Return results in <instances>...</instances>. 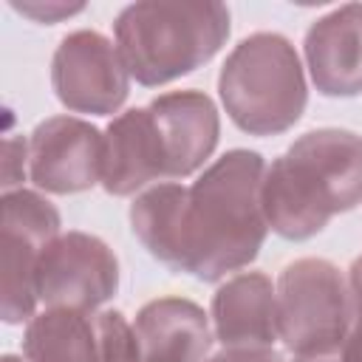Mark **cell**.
Returning <instances> with one entry per match:
<instances>
[{
  "label": "cell",
  "mask_w": 362,
  "mask_h": 362,
  "mask_svg": "<svg viewBox=\"0 0 362 362\" xmlns=\"http://www.w3.org/2000/svg\"><path fill=\"white\" fill-rule=\"evenodd\" d=\"M204 362H286L277 348H221Z\"/></svg>",
  "instance_id": "ac0fdd59"
},
{
  "label": "cell",
  "mask_w": 362,
  "mask_h": 362,
  "mask_svg": "<svg viewBox=\"0 0 362 362\" xmlns=\"http://www.w3.org/2000/svg\"><path fill=\"white\" fill-rule=\"evenodd\" d=\"M139 362H204L215 342L209 314L189 297H156L133 320Z\"/></svg>",
  "instance_id": "9a60e30c"
},
{
  "label": "cell",
  "mask_w": 362,
  "mask_h": 362,
  "mask_svg": "<svg viewBox=\"0 0 362 362\" xmlns=\"http://www.w3.org/2000/svg\"><path fill=\"white\" fill-rule=\"evenodd\" d=\"M263 175L266 158L257 150H226L192 184L161 181L139 192L127 212L130 229L170 272L201 283L226 280L266 243Z\"/></svg>",
  "instance_id": "6da1fadb"
},
{
  "label": "cell",
  "mask_w": 362,
  "mask_h": 362,
  "mask_svg": "<svg viewBox=\"0 0 362 362\" xmlns=\"http://www.w3.org/2000/svg\"><path fill=\"white\" fill-rule=\"evenodd\" d=\"M209 322L221 348H274L277 331V291L263 272H238L212 294Z\"/></svg>",
  "instance_id": "5bb4252c"
},
{
  "label": "cell",
  "mask_w": 362,
  "mask_h": 362,
  "mask_svg": "<svg viewBox=\"0 0 362 362\" xmlns=\"http://www.w3.org/2000/svg\"><path fill=\"white\" fill-rule=\"evenodd\" d=\"M348 283H351V291H354V303H356V311L362 308V255L354 257L351 269H348Z\"/></svg>",
  "instance_id": "ffe728a7"
},
{
  "label": "cell",
  "mask_w": 362,
  "mask_h": 362,
  "mask_svg": "<svg viewBox=\"0 0 362 362\" xmlns=\"http://www.w3.org/2000/svg\"><path fill=\"white\" fill-rule=\"evenodd\" d=\"M291 362H342L337 351L331 354H308V356H291Z\"/></svg>",
  "instance_id": "44dd1931"
},
{
  "label": "cell",
  "mask_w": 362,
  "mask_h": 362,
  "mask_svg": "<svg viewBox=\"0 0 362 362\" xmlns=\"http://www.w3.org/2000/svg\"><path fill=\"white\" fill-rule=\"evenodd\" d=\"M3 209V322L23 325L37 314L34 274L45 246L62 235L59 209L40 189H11L0 198Z\"/></svg>",
  "instance_id": "52a82bcc"
},
{
  "label": "cell",
  "mask_w": 362,
  "mask_h": 362,
  "mask_svg": "<svg viewBox=\"0 0 362 362\" xmlns=\"http://www.w3.org/2000/svg\"><path fill=\"white\" fill-rule=\"evenodd\" d=\"M266 226L286 240L320 235L334 215L362 204V136L317 127L266 164L260 189Z\"/></svg>",
  "instance_id": "7a4b0ae2"
},
{
  "label": "cell",
  "mask_w": 362,
  "mask_h": 362,
  "mask_svg": "<svg viewBox=\"0 0 362 362\" xmlns=\"http://www.w3.org/2000/svg\"><path fill=\"white\" fill-rule=\"evenodd\" d=\"M147 110L161 139L167 181H178L204 170L221 139V116L215 102L204 90L187 88L158 93L147 102Z\"/></svg>",
  "instance_id": "8fae6325"
},
{
  "label": "cell",
  "mask_w": 362,
  "mask_h": 362,
  "mask_svg": "<svg viewBox=\"0 0 362 362\" xmlns=\"http://www.w3.org/2000/svg\"><path fill=\"white\" fill-rule=\"evenodd\" d=\"M0 362H25V359H20V356H14V354H6Z\"/></svg>",
  "instance_id": "7402d4cb"
},
{
  "label": "cell",
  "mask_w": 362,
  "mask_h": 362,
  "mask_svg": "<svg viewBox=\"0 0 362 362\" xmlns=\"http://www.w3.org/2000/svg\"><path fill=\"white\" fill-rule=\"evenodd\" d=\"M28 178V139L6 136L3 141V192L23 189Z\"/></svg>",
  "instance_id": "e0dca14e"
},
{
  "label": "cell",
  "mask_w": 362,
  "mask_h": 362,
  "mask_svg": "<svg viewBox=\"0 0 362 362\" xmlns=\"http://www.w3.org/2000/svg\"><path fill=\"white\" fill-rule=\"evenodd\" d=\"M34 288L42 308L99 311L119 291V260L102 238L68 229L40 255Z\"/></svg>",
  "instance_id": "ba28073f"
},
{
  "label": "cell",
  "mask_w": 362,
  "mask_h": 362,
  "mask_svg": "<svg viewBox=\"0 0 362 362\" xmlns=\"http://www.w3.org/2000/svg\"><path fill=\"white\" fill-rule=\"evenodd\" d=\"M303 57L317 93L351 99L362 93V3L317 17L303 37Z\"/></svg>",
  "instance_id": "7c38bea8"
},
{
  "label": "cell",
  "mask_w": 362,
  "mask_h": 362,
  "mask_svg": "<svg viewBox=\"0 0 362 362\" xmlns=\"http://www.w3.org/2000/svg\"><path fill=\"white\" fill-rule=\"evenodd\" d=\"M337 354H339L342 362H362V308L356 311V317H354V322H351V328H348Z\"/></svg>",
  "instance_id": "d6986e66"
},
{
  "label": "cell",
  "mask_w": 362,
  "mask_h": 362,
  "mask_svg": "<svg viewBox=\"0 0 362 362\" xmlns=\"http://www.w3.org/2000/svg\"><path fill=\"white\" fill-rule=\"evenodd\" d=\"M274 291L280 342L291 356L339 351L356 317V303L337 263L297 257L283 266Z\"/></svg>",
  "instance_id": "5b68a950"
},
{
  "label": "cell",
  "mask_w": 362,
  "mask_h": 362,
  "mask_svg": "<svg viewBox=\"0 0 362 362\" xmlns=\"http://www.w3.org/2000/svg\"><path fill=\"white\" fill-rule=\"evenodd\" d=\"M51 88L71 113L113 116L127 102L130 71L110 37L79 28L65 34L54 48Z\"/></svg>",
  "instance_id": "9c48e42d"
},
{
  "label": "cell",
  "mask_w": 362,
  "mask_h": 362,
  "mask_svg": "<svg viewBox=\"0 0 362 362\" xmlns=\"http://www.w3.org/2000/svg\"><path fill=\"white\" fill-rule=\"evenodd\" d=\"M218 96L232 124L249 136L291 130L308 105L305 71L291 40L277 31L243 37L221 65Z\"/></svg>",
  "instance_id": "277c9868"
},
{
  "label": "cell",
  "mask_w": 362,
  "mask_h": 362,
  "mask_svg": "<svg viewBox=\"0 0 362 362\" xmlns=\"http://www.w3.org/2000/svg\"><path fill=\"white\" fill-rule=\"evenodd\" d=\"M232 14L215 0H141L113 20V42L144 88L175 82L206 65L229 40Z\"/></svg>",
  "instance_id": "3957f363"
},
{
  "label": "cell",
  "mask_w": 362,
  "mask_h": 362,
  "mask_svg": "<svg viewBox=\"0 0 362 362\" xmlns=\"http://www.w3.org/2000/svg\"><path fill=\"white\" fill-rule=\"evenodd\" d=\"M8 6L17 14H23L34 23H42V25H54V23H62V20L85 11V3H62V0H11Z\"/></svg>",
  "instance_id": "2e32d148"
},
{
  "label": "cell",
  "mask_w": 362,
  "mask_h": 362,
  "mask_svg": "<svg viewBox=\"0 0 362 362\" xmlns=\"http://www.w3.org/2000/svg\"><path fill=\"white\" fill-rule=\"evenodd\" d=\"M105 133L102 189L113 198H130L153 184L167 181V164L156 122L144 107L122 110Z\"/></svg>",
  "instance_id": "4fadbf2b"
},
{
  "label": "cell",
  "mask_w": 362,
  "mask_h": 362,
  "mask_svg": "<svg viewBox=\"0 0 362 362\" xmlns=\"http://www.w3.org/2000/svg\"><path fill=\"white\" fill-rule=\"evenodd\" d=\"M25 362H139L133 322L122 311L42 308L23 331Z\"/></svg>",
  "instance_id": "8992f818"
},
{
  "label": "cell",
  "mask_w": 362,
  "mask_h": 362,
  "mask_svg": "<svg viewBox=\"0 0 362 362\" xmlns=\"http://www.w3.org/2000/svg\"><path fill=\"white\" fill-rule=\"evenodd\" d=\"M105 133L79 116H48L28 136V181L40 192L74 195L102 184Z\"/></svg>",
  "instance_id": "30bf717a"
}]
</instances>
